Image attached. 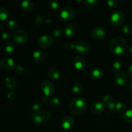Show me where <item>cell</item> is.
<instances>
[{
  "instance_id": "cell-8",
  "label": "cell",
  "mask_w": 132,
  "mask_h": 132,
  "mask_svg": "<svg viewBox=\"0 0 132 132\" xmlns=\"http://www.w3.org/2000/svg\"><path fill=\"white\" fill-rule=\"evenodd\" d=\"M41 89L45 96L51 97L55 92V86L50 81H44L41 86Z\"/></svg>"
},
{
  "instance_id": "cell-16",
  "label": "cell",
  "mask_w": 132,
  "mask_h": 132,
  "mask_svg": "<svg viewBox=\"0 0 132 132\" xmlns=\"http://www.w3.org/2000/svg\"><path fill=\"white\" fill-rule=\"evenodd\" d=\"M75 49L81 54H87L90 51V46L85 41H79L75 45Z\"/></svg>"
},
{
  "instance_id": "cell-4",
  "label": "cell",
  "mask_w": 132,
  "mask_h": 132,
  "mask_svg": "<svg viewBox=\"0 0 132 132\" xmlns=\"http://www.w3.org/2000/svg\"><path fill=\"white\" fill-rule=\"evenodd\" d=\"M125 21V15L122 12L116 10L113 12L110 17V23L113 27H120Z\"/></svg>"
},
{
  "instance_id": "cell-1",
  "label": "cell",
  "mask_w": 132,
  "mask_h": 132,
  "mask_svg": "<svg viewBox=\"0 0 132 132\" xmlns=\"http://www.w3.org/2000/svg\"><path fill=\"white\" fill-rule=\"evenodd\" d=\"M88 108V103L82 97L75 98L69 106V111L72 114L80 116L85 114Z\"/></svg>"
},
{
  "instance_id": "cell-31",
  "label": "cell",
  "mask_w": 132,
  "mask_h": 132,
  "mask_svg": "<svg viewBox=\"0 0 132 132\" xmlns=\"http://www.w3.org/2000/svg\"><path fill=\"white\" fill-rule=\"evenodd\" d=\"M14 50H15V46H14V44L10 43L5 46V51L7 54H12V53L14 52Z\"/></svg>"
},
{
  "instance_id": "cell-20",
  "label": "cell",
  "mask_w": 132,
  "mask_h": 132,
  "mask_svg": "<svg viewBox=\"0 0 132 132\" xmlns=\"http://www.w3.org/2000/svg\"><path fill=\"white\" fill-rule=\"evenodd\" d=\"M48 76L51 79L55 81L60 78L61 73L57 68L53 67V68L49 69L48 72Z\"/></svg>"
},
{
  "instance_id": "cell-48",
  "label": "cell",
  "mask_w": 132,
  "mask_h": 132,
  "mask_svg": "<svg viewBox=\"0 0 132 132\" xmlns=\"http://www.w3.org/2000/svg\"><path fill=\"white\" fill-rule=\"evenodd\" d=\"M130 89H131V90L132 92V82H131V84H130Z\"/></svg>"
},
{
  "instance_id": "cell-18",
  "label": "cell",
  "mask_w": 132,
  "mask_h": 132,
  "mask_svg": "<svg viewBox=\"0 0 132 132\" xmlns=\"http://www.w3.org/2000/svg\"><path fill=\"white\" fill-rule=\"evenodd\" d=\"M103 75H104L103 70L100 67H97V68H95L92 70L90 76H91L92 79H94V81H98L103 77Z\"/></svg>"
},
{
  "instance_id": "cell-29",
  "label": "cell",
  "mask_w": 132,
  "mask_h": 132,
  "mask_svg": "<svg viewBox=\"0 0 132 132\" xmlns=\"http://www.w3.org/2000/svg\"><path fill=\"white\" fill-rule=\"evenodd\" d=\"M98 3V0H85V5L89 9L95 7Z\"/></svg>"
},
{
  "instance_id": "cell-2",
  "label": "cell",
  "mask_w": 132,
  "mask_h": 132,
  "mask_svg": "<svg viewBox=\"0 0 132 132\" xmlns=\"http://www.w3.org/2000/svg\"><path fill=\"white\" fill-rule=\"evenodd\" d=\"M128 48L126 40L122 37H116L109 44V50L116 55H122Z\"/></svg>"
},
{
  "instance_id": "cell-45",
  "label": "cell",
  "mask_w": 132,
  "mask_h": 132,
  "mask_svg": "<svg viewBox=\"0 0 132 132\" xmlns=\"http://www.w3.org/2000/svg\"><path fill=\"white\" fill-rule=\"evenodd\" d=\"M129 52H130V54H132V44L130 45V47H129Z\"/></svg>"
},
{
  "instance_id": "cell-26",
  "label": "cell",
  "mask_w": 132,
  "mask_h": 132,
  "mask_svg": "<svg viewBox=\"0 0 132 132\" xmlns=\"http://www.w3.org/2000/svg\"><path fill=\"white\" fill-rule=\"evenodd\" d=\"M50 105L54 108H58L61 105V101L57 97H51L50 99Z\"/></svg>"
},
{
  "instance_id": "cell-24",
  "label": "cell",
  "mask_w": 132,
  "mask_h": 132,
  "mask_svg": "<svg viewBox=\"0 0 132 132\" xmlns=\"http://www.w3.org/2000/svg\"><path fill=\"white\" fill-rule=\"evenodd\" d=\"M116 110L119 113H125L126 111V105L124 102H118L116 103Z\"/></svg>"
},
{
  "instance_id": "cell-5",
  "label": "cell",
  "mask_w": 132,
  "mask_h": 132,
  "mask_svg": "<svg viewBox=\"0 0 132 132\" xmlns=\"http://www.w3.org/2000/svg\"><path fill=\"white\" fill-rule=\"evenodd\" d=\"M53 44H54V39L50 35H42L37 40V45L41 48H49L52 46Z\"/></svg>"
},
{
  "instance_id": "cell-3",
  "label": "cell",
  "mask_w": 132,
  "mask_h": 132,
  "mask_svg": "<svg viewBox=\"0 0 132 132\" xmlns=\"http://www.w3.org/2000/svg\"><path fill=\"white\" fill-rule=\"evenodd\" d=\"M51 114L48 111L39 110L32 113L31 119L36 125H41L47 122L50 119Z\"/></svg>"
},
{
  "instance_id": "cell-7",
  "label": "cell",
  "mask_w": 132,
  "mask_h": 132,
  "mask_svg": "<svg viewBox=\"0 0 132 132\" xmlns=\"http://www.w3.org/2000/svg\"><path fill=\"white\" fill-rule=\"evenodd\" d=\"M13 40L18 45H23L28 39V34L24 30H18L13 35Z\"/></svg>"
},
{
  "instance_id": "cell-15",
  "label": "cell",
  "mask_w": 132,
  "mask_h": 132,
  "mask_svg": "<svg viewBox=\"0 0 132 132\" xmlns=\"http://www.w3.org/2000/svg\"><path fill=\"white\" fill-rule=\"evenodd\" d=\"M32 59L36 64H42L46 59V54L44 52L41 50H36L32 55Z\"/></svg>"
},
{
  "instance_id": "cell-43",
  "label": "cell",
  "mask_w": 132,
  "mask_h": 132,
  "mask_svg": "<svg viewBox=\"0 0 132 132\" xmlns=\"http://www.w3.org/2000/svg\"><path fill=\"white\" fill-rule=\"evenodd\" d=\"M51 97L44 96L43 98V102L45 104H50V99Z\"/></svg>"
},
{
  "instance_id": "cell-19",
  "label": "cell",
  "mask_w": 132,
  "mask_h": 132,
  "mask_svg": "<svg viewBox=\"0 0 132 132\" xmlns=\"http://www.w3.org/2000/svg\"><path fill=\"white\" fill-rule=\"evenodd\" d=\"M77 27L74 24L70 23L66 26L65 29H64V34L68 37H72V36H74L76 35V34L77 33Z\"/></svg>"
},
{
  "instance_id": "cell-25",
  "label": "cell",
  "mask_w": 132,
  "mask_h": 132,
  "mask_svg": "<svg viewBox=\"0 0 132 132\" xmlns=\"http://www.w3.org/2000/svg\"><path fill=\"white\" fill-rule=\"evenodd\" d=\"M122 118L127 123L132 124V109L126 110L122 116Z\"/></svg>"
},
{
  "instance_id": "cell-28",
  "label": "cell",
  "mask_w": 132,
  "mask_h": 132,
  "mask_svg": "<svg viewBox=\"0 0 132 132\" xmlns=\"http://www.w3.org/2000/svg\"><path fill=\"white\" fill-rule=\"evenodd\" d=\"M41 102L39 100H35L34 101H33L31 104L30 108L33 111H39V110L40 109V108L41 107Z\"/></svg>"
},
{
  "instance_id": "cell-38",
  "label": "cell",
  "mask_w": 132,
  "mask_h": 132,
  "mask_svg": "<svg viewBox=\"0 0 132 132\" xmlns=\"http://www.w3.org/2000/svg\"><path fill=\"white\" fill-rule=\"evenodd\" d=\"M43 21V17L41 15H38L35 18V24L36 25H39Z\"/></svg>"
},
{
  "instance_id": "cell-41",
  "label": "cell",
  "mask_w": 132,
  "mask_h": 132,
  "mask_svg": "<svg viewBox=\"0 0 132 132\" xmlns=\"http://www.w3.org/2000/svg\"><path fill=\"white\" fill-rule=\"evenodd\" d=\"M15 94H14V92L13 91H10L7 94V97L9 100H14L15 99Z\"/></svg>"
},
{
  "instance_id": "cell-23",
  "label": "cell",
  "mask_w": 132,
  "mask_h": 132,
  "mask_svg": "<svg viewBox=\"0 0 132 132\" xmlns=\"http://www.w3.org/2000/svg\"><path fill=\"white\" fill-rule=\"evenodd\" d=\"M6 28L10 31L17 30L18 28V23L13 19L9 20L6 23Z\"/></svg>"
},
{
  "instance_id": "cell-36",
  "label": "cell",
  "mask_w": 132,
  "mask_h": 132,
  "mask_svg": "<svg viewBox=\"0 0 132 132\" xmlns=\"http://www.w3.org/2000/svg\"><path fill=\"white\" fill-rule=\"evenodd\" d=\"M14 71H15V73L16 74L21 75L24 73V68L21 65H18L14 67Z\"/></svg>"
},
{
  "instance_id": "cell-30",
  "label": "cell",
  "mask_w": 132,
  "mask_h": 132,
  "mask_svg": "<svg viewBox=\"0 0 132 132\" xmlns=\"http://www.w3.org/2000/svg\"><path fill=\"white\" fill-rule=\"evenodd\" d=\"M122 32L127 35L132 34V25L130 24H126L122 27Z\"/></svg>"
},
{
  "instance_id": "cell-22",
  "label": "cell",
  "mask_w": 132,
  "mask_h": 132,
  "mask_svg": "<svg viewBox=\"0 0 132 132\" xmlns=\"http://www.w3.org/2000/svg\"><path fill=\"white\" fill-rule=\"evenodd\" d=\"M72 90L74 94L77 95H80L83 91V86L80 82H76L72 86Z\"/></svg>"
},
{
  "instance_id": "cell-37",
  "label": "cell",
  "mask_w": 132,
  "mask_h": 132,
  "mask_svg": "<svg viewBox=\"0 0 132 132\" xmlns=\"http://www.w3.org/2000/svg\"><path fill=\"white\" fill-rule=\"evenodd\" d=\"M113 101V97H112L110 95H105V96H104V97H103V103L106 106L108 103H110V102Z\"/></svg>"
},
{
  "instance_id": "cell-34",
  "label": "cell",
  "mask_w": 132,
  "mask_h": 132,
  "mask_svg": "<svg viewBox=\"0 0 132 132\" xmlns=\"http://www.w3.org/2000/svg\"><path fill=\"white\" fill-rule=\"evenodd\" d=\"M49 6L53 10H57L59 7V3L57 0H50L49 1Z\"/></svg>"
},
{
  "instance_id": "cell-32",
  "label": "cell",
  "mask_w": 132,
  "mask_h": 132,
  "mask_svg": "<svg viewBox=\"0 0 132 132\" xmlns=\"http://www.w3.org/2000/svg\"><path fill=\"white\" fill-rule=\"evenodd\" d=\"M118 0H107V5L110 9H116L118 6Z\"/></svg>"
},
{
  "instance_id": "cell-44",
  "label": "cell",
  "mask_w": 132,
  "mask_h": 132,
  "mask_svg": "<svg viewBox=\"0 0 132 132\" xmlns=\"http://www.w3.org/2000/svg\"><path fill=\"white\" fill-rule=\"evenodd\" d=\"M128 73L131 77H132V64L128 68Z\"/></svg>"
},
{
  "instance_id": "cell-33",
  "label": "cell",
  "mask_w": 132,
  "mask_h": 132,
  "mask_svg": "<svg viewBox=\"0 0 132 132\" xmlns=\"http://www.w3.org/2000/svg\"><path fill=\"white\" fill-rule=\"evenodd\" d=\"M121 67H122V64L119 61H116L112 64V68L115 72H120L119 70H121Z\"/></svg>"
},
{
  "instance_id": "cell-14",
  "label": "cell",
  "mask_w": 132,
  "mask_h": 132,
  "mask_svg": "<svg viewBox=\"0 0 132 132\" xmlns=\"http://www.w3.org/2000/svg\"><path fill=\"white\" fill-rule=\"evenodd\" d=\"M91 112L95 115L101 114L104 110V104L100 101H95L91 104Z\"/></svg>"
},
{
  "instance_id": "cell-39",
  "label": "cell",
  "mask_w": 132,
  "mask_h": 132,
  "mask_svg": "<svg viewBox=\"0 0 132 132\" xmlns=\"http://www.w3.org/2000/svg\"><path fill=\"white\" fill-rule=\"evenodd\" d=\"M116 104L115 103V101H112V102H110V103H108V104L106 105V106L108 107V108L110 110L113 111L116 110Z\"/></svg>"
},
{
  "instance_id": "cell-11",
  "label": "cell",
  "mask_w": 132,
  "mask_h": 132,
  "mask_svg": "<svg viewBox=\"0 0 132 132\" xmlns=\"http://www.w3.org/2000/svg\"><path fill=\"white\" fill-rule=\"evenodd\" d=\"M106 31L104 28L101 27H95L92 30L91 36L93 39L97 41H101L106 37Z\"/></svg>"
},
{
  "instance_id": "cell-42",
  "label": "cell",
  "mask_w": 132,
  "mask_h": 132,
  "mask_svg": "<svg viewBox=\"0 0 132 132\" xmlns=\"http://www.w3.org/2000/svg\"><path fill=\"white\" fill-rule=\"evenodd\" d=\"M1 37H2V39L3 40H8L9 39H10L11 35H10V34L7 33V32H4V33L2 34V35H1Z\"/></svg>"
},
{
  "instance_id": "cell-9",
  "label": "cell",
  "mask_w": 132,
  "mask_h": 132,
  "mask_svg": "<svg viewBox=\"0 0 132 132\" xmlns=\"http://www.w3.org/2000/svg\"><path fill=\"white\" fill-rule=\"evenodd\" d=\"M73 64L75 68L77 70H82L86 67V60L82 55H77L73 59Z\"/></svg>"
},
{
  "instance_id": "cell-12",
  "label": "cell",
  "mask_w": 132,
  "mask_h": 132,
  "mask_svg": "<svg viewBox=\"0 0 132 132\" xmlns=\"http://www.w3.org/2000/svg\"><path fill=\"white\" fill-rule=\"evenodd\" d=\"M74 119L70 116H65L63 117L61 122V126L64 130H70L74 126Z\"/></svg>"
},
{
  "instance_id": "cell-46",
  "label": "cell",
  "mask_w": 132,
  "mask_h": 132,
  "mask_svg": "<svg viewBox=\"0 0 132 132\" xmlns=\"http://www.w3.org/2000/svg\"><path fill=\"white\" fill-rule=\"evenodd\" d=\"M46 21L48 23H52V19H47L46 20Z\"/></svg>"
},
{
  "instance_id": "cell-13",
  "label": "cell",
  "mask_w": 132,
  "mask_h": 132,
  "mask_svg": "<svg viewBox=\"0 0 132 132\" xmlns=\"http://www.w3.org/2000/svg\"><path fill=\"white\" fill-rule=\"evenodd\" d=\"M115 80L117 85L119 86H123L127 83L128 81V76L126 72L120 71L116 73L115 76Z\"/></svg>"
},
{
  "instance_id": "cell-10",
  "label": "cell",
  "mask_w": 132,
  "mask_h": 132,
  "mask_svg": "<svg viewBox=\"0 0 132 132\" xmlns=\"http://www.w3.org/2000/svg\"><path fill=\"white\" fill-rule=\"evenodd\" d=\"M15 67L13 59L10 57H4L0 61V68L4 71H10Z\"/></svg>"
},
{
  "instance_id": "cell-21",
  "label": "cell",
  "mask_w": 132,
  "mask_h": 132,
  "mask_svg": "<svg viewBox=\"0 0 132 132\" xmlns=\"http://www.w3.org/2000/svg\"><path fill=\"white\" fill-rule=\"evenodd\" d=\"M5 86L10 90H13L17 88L16 81L12 77H6L5 79Z\"/></svg>"
},
{
  "instance_id": "cell-17",
  "label": "cell",
  "mask_w": 132,
  "mask_h": 132,
  "mask_svg": "<svg viewBox=\"0 0 132 132\" xmlns=\"http://www.w3.org/2000/svg\"><path fill=\"white\" fill-rule=\"evenodd\" d=\"M34 7V3L32 0H23L20 5V8L22 11L28 12L31 11Z\"/></svg>"
},
{
  "instance_id": "cell-35",
  "label": "cell",
  "mask_w": 132,
  "mask_h": 132,
  "mask_svg": "<svg viewBox=\"0 0 132 132\" xmlns=\"http://www.w3.org/2000/svg\"><path fill=\"white\" fill-rule=\"evenodd\" d=\"M63 30L62 28H57L53 31V35L54 37H60L63 36Z\"/></svg>"
},
{
  "instance_id": "cell-40",
  "label": "cell",
  "mask_w": 132,
  "mask_h": 132,
  "mask_svg": "<svg viewBox=\"0 0 132 132\" xmlns=\"http://www.w3.org/2000/svg\"><path fill=\"white\" fill-rule=\"evenodd\" d=\"M64 47H65V48H67L68 50H73V49H75V45L70 42L67 43L64 45Z\"/></svg>"
},
{
  "instance_id": "cell-6",
  "label": "cell",
  "mask_w": 132,
  "mask_h": 132,
  "mask_svg": "<svg viewBox=\"0 0 132 132\" xmlns=\"http://www.w3.org/2000/svg\"><path fill=\"white\" fill-rule=\"evenodd\" d=\"M60 16L64 21H70L73 20L75 18L76 13H75L74 10L70 6H64L62 8L60 11Z\"/></svg>"
},
{
  "instance_id": "cell-27",
  "label": "cell",
  "mask_w": 132,
  "mask_h": 132,
  "mask_svg": "<svg viewBox=\"0 0 132 132\" xmlns=\"http://www.w3.org/2000/svg\"><path fill=\"white\" fill-rule=\"evenodd\" d=\"M9 16L7 10L3 7L0 6V21H4L6 20Z\"/></svg>"
},
{
  "instance_id": "cell-47",
  "label": "cell",
  "mask_w": 132,
  "mask_h": 132,
  "mask_svg": "<svg viewBox=\"0 0 132 132\" xmlns=\"http://www.w3.org/2000/svg\"><path fill=\"white\" fill-rule=\"evenodd\" d=\"M73 1H75L76 2H77V3H80V2H81L82 0H73Z\"/></svg>"
}]
</instances>
